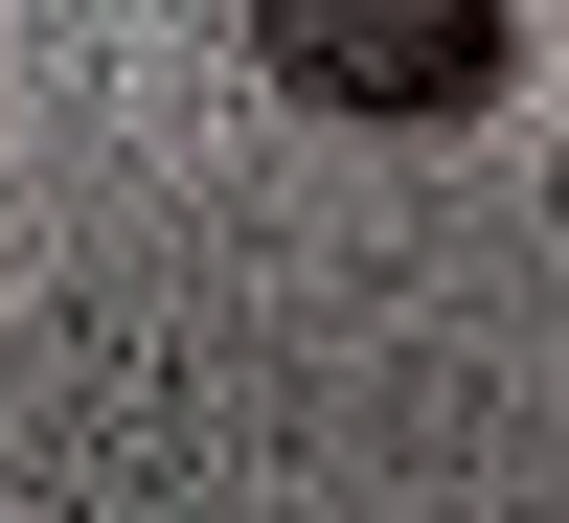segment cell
<instances>
[{"label":"cell","mask_w":569,"mask_h":523,"mask_svg":"<svg viewBox=\"0 0 569 523\" xmlns=\"http://www.w3.org/2000/svg\"><path fill=\"white\" fill-rule=\"evenodd\" d=\"M251 69L342 137H456L525 69V0H251Z\"/></svg>","instance_id":"obj_1"}]
</instances>
